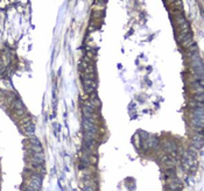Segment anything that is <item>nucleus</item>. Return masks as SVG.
<instances>
[{
    "label": "nucleus",
    "instance_id": "obj_8",
    "mask_svg": "<svg viewBox=\"0 0 204 191\" xmlns=\"http://www.w3.org/2000/svg\"><path fill=\"white\" fill-rule=\"evenodd\" d=\"M192 141H195V142H203V135L202 134H195L192 136Z\"/></svg>",
    "mask_w": 204,
    "mask_h": 191
},
{
    "label": "nucleus",
    "instance_id": "obj_2",
    "mask_svg": "<svg viewBox=\"0 0 204 191\" xmlns=\"http://www.w3.org/2000/svg\"><path fill=\"white\" fill-rule=\"evenodd\" d=\"M163 148H164L166 152L170 153L173 156H176V155H177V154H176V153H177V145H176V143L166 140V141L163 142Z\"/></svg>",
    "mask_w": 204,
    "mask_h": 191
},
{
    "label": "nucleus",
    "instance_id": "obj_6",
    "mask_svg": "<svg viewBox=\"0 0 204 191\" xmlns=\"http://www.w3.org/2000/svg\"><path fill=\"white\" fill-rule=\"evenodd\" d=\"M12 106H13V109H14L15 111H19V110H24V109H25V106H24V104H22V102H21L20 99H15V100L12 103Z\"/></svg>",
    "mask_w": 204,
    "mask_h": 191
},
{
    "label": "nucleus",
    "instance_id": "obj_10",
    "mask_svg": "<svg viewBox=\"0 0 204 191\" xmlns=\"http://www.w3.org/2000/svg\"><path fill=\"white\" fill-rule=\"evenodd\" d=\"M83 191H93V188H92L91 185H86V186L83 189Z\"/></svg>",
    "mask_w": 204,
    "mask_h": 191
},
{
    "label": "nucleus",
    "instance_id": "obj_7",
    "mask_svg": "<svg viewBox=\"0 0 204 191\" xmlns=\"http://www.w3.org/2000/svg\"><path fill=\"white\" fill-rule=\"evenodd\" d=\"M31 150L33 153H42V147H41V145H32Z\"/></svg>",
    "mask_w": 204,
    "mask_h": 191
},
{
    "label": "nucleus",
    "instance_id": "obj_4",
    "mask_svg": "<svg viewBox=\"0 0 204 191\" xmlns=\"http://www.w3.org/2000/svg\"><path fill=\"white\" fill-rule=\"evenodd\" d=\"M191 126L196 131H202V128H203V118L192 117L191 118Z\"/></svg>",
    "mask_w": 204,
    "mask_h": 191
},
{
    "label": "nucleus",
    "instance_id": "obj_3",
    "mask_svg": "<svg viewBox=\"0 0 204 191\" xmlns=\"http://www.w3.org/2000/svg\"><path fill=\"white\" fill-rule=\"evenodd\" d=\"M182 186H183L182 182H181L178 178H176V177L170 178V179L168 181V189H169V190H181Z\"/></svg>",
    "mask_w": 204,
    "mask_h": 191
},
{
    "label": "nucleus",
    "instance_id": "obj_1",
    "mask_svg": "<svg viewBox=\"0 0 204 191\" xmlns=\"http://www.w3.org/2000/svg\"><path fill=\"white\" fill-rule=\"evenodd\" d=\"M83 125H84V131H85V132L92 133V134H94V135L97 134L98 128H97V126H96L94 122H92V121H90V120H87V119H83Z\"/></svg>",
    "mask_w": 204,
    "mask_h": 191
},
{
    "label": "nucleus",
    "instance_id": "obj_11",
    "mask_svg": "<svg viewBox=\"0 0 204 191\" xmlns=\"http://www.w3.org/2000/svg\"><path fill=\"white\" fill-rule=\"evenodd\" d=\"M170 191H181V190H170Z\"/></svg>",
    "mask_w": 204,
    "mask_h": 191
},
{
    "label": "nucleus",
    "instance_id": "obj_9",
    "mask_svg": "<svg viewBox=\"0 0 204 191\" xmlns=\"http://www.w3.org/2000/svg\"><path fill=\"white\" fill-rule=\"evenodd\" d=\"M29 142H31L32 145H40V141H39L35 136H32V138L29 139Z\"/></svg>",
    "mask_w": 204,
    "mask_h": 191
},
{
    "label": "nucleus",
    "instance_id": "obj_5",
    "mask_svg": "<svg viewBox=\"0 0 204 191\" xmlns=\"http://www.w3.org/2000/svg\"><path fill=\"white\" fill-rule=\"evenodd\" d=\"M24 131L26 132V134H28L32 138V136H34V133H35V126L29 121V122L24 125Z\"/></svg>",
    "mask_w": 204,
    "mask_h": 191
}]
</instances>
